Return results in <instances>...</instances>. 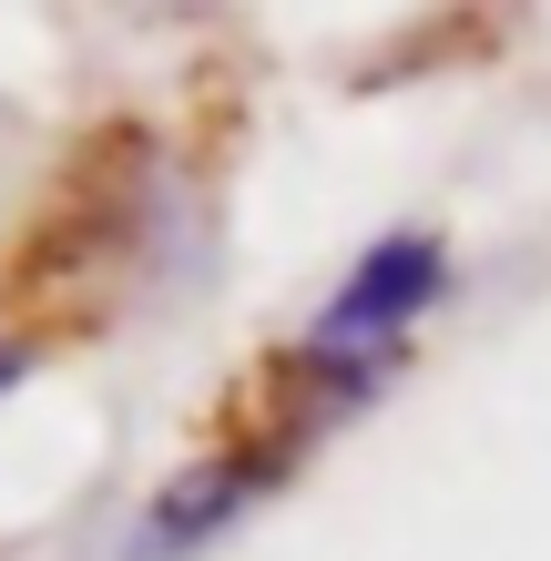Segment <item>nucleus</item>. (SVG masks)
Returning <instances> with one entry per match:
<instances>
[{
	"label": "nucleus",
	"instance_id": "1",
	"mask_svg": "<svg viewBox=\"0 0 551 561\" xmlns=\"http://www.w3.org/2000/svg\"><path fill=\"white\" fill-rule=\"evenodd\" d=\"M449 286V255L429 236H388L368 245L358 266H347V286L317 307L307 327V347H297V378H307V419H337V409H358L378 368L399 357V337L418 327V307Z\"/></svg>",
	"mask_w": 551,
	"mask_h": 561
},
{
	"label": "nucleus",
	"instance_id": "2",
	"mask_svg": "<svg viewBox=\"0 0 551 561\" xmlns=\"http://www.w3.org/2000/svg\"><path fill=\"white\" fill-rule=\"evenodd\" d=\"M11 388H21V347H0V399H11Z\"/></svg>",
	"mask_w": 551,
	"mask_h": 561
}]
</instances>
